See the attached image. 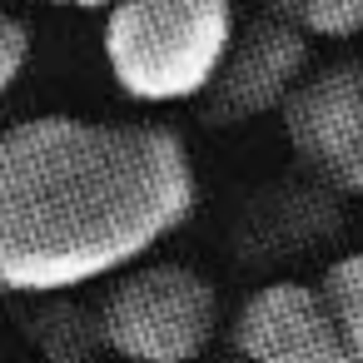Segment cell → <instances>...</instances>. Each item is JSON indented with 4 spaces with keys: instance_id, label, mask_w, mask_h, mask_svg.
<instances>
[{
    "instance_id": "obj_1",
    "label": "cell",
    "mask_w": 363,
    "mask_h": 363,
    "mask_svg": "<svg viewBox=\"0 0 363 363\" xmlns=\"http://www.w3.org/2000/svg\"><path fill=\"white\" fill-rule=\"evenodd\" d=\"M189 145L164 125L35 115L0 130V289L70 294L135 269L194 214Z\"/></svg>"
},
{
    "instance_id": "obj_2",
    "label": "cell",
    "mask_w": 363,
    "mask_h": 363,
    "mask_svg": "<svg viewBox=\"0 0 363 363\" xmlns=\"http://www.w3.org/2000/svg\"><path fill=\"white\" fill-rule=\"evenodd\" d=\"M234 30V0H115L105 11V65L140 105L204 100Z\"/></svg>"
},
{
    "instance_id": "obj_3",
    "label": "cell",
    "mask_w": 363,
    "mask_h": 363,
    "mask_svg": "<svg viewBox=\"0 0 363 363\" xmlns=\"http://www.w3.org/2000/svg\"><path fill=\"white\" fill-rule=\"evenodd\" d=\"M100 333L130 363H194L219 333V294L189 264H135L110 284Z\"/></svg>"
},
{
    "instance_id": "obj_4",
    "label": "cell",
    "mask_w": 363,
    "mask_h": 363,
    "mask_svg": "<svg viewBox=\"0 0 363 363\" xmlns=\"http://www.w3.org/2000/svg\"><path fill=\"white\" fill-rule=\"evenodd\" d=\"M284 135L318 179L363 199V65L338 60L308 70L284 105Z\"/></svg>"
},
{
    "instance_id": "obj_5",
    "label": "cell",
    "mask_w": 363,
    "mask_h": 363,
    "mask_svg": "<svg viewBox=\"0 0 363 363\" xmlns=\"http://www.w3.org/2000/svg\"><path fill=\"white\" fill-rule=\"evenodd\" d=\"M303 80H308V40L294 26L259 16L244 30H234V45L204 95V105L219 125L259 120V115L284 110Z\"/></svg>"
},
{
    "instance_id": "obj_6",
    "label": "cell",
    "mask_w": 363,
    "mask_h": 363,
    "mask_svg": "<svg viewBox=\"0 0 363 363\" xmlns=\"http://www.w3.org/2000/svg\"><path fill=\"white\" fill-rule=\"evenodd\" d=\"M229 343L244 363H353L323 294L313 284H264L234 313Z\"/></svg>"
},
{
    "instance_id": "obj_7",
    "label": "cell",
    "mask_w": 363,
    "mask_h": 363,
    "mask_svg": "<svg viewBox=\"0 0 363 363\" xmlns=\"http://www.w3.org/2000/svg\"><path fill=\"white\" fill-rule=\"evenodd\" d=\"M269 16L294 26L303 40H353V35H363V0H269Z\"/></svg>"
},
{
    "instance_id": "obj_8",
    "label": "cell",
    "mask_w": 363,
    "mask_h": 363,
    "mask_svg": "<svg viewBox=\"0 0 363 363\" xmlns=\"http://www.w3.org/2000/svg\"><path fill=\"white\" fill-rule=\"evenodd\" d=\"M318 294H323V303H328V313H333V323H338L353 363H363V249L333 259L323 269Z\"/></svg>"
},
{
    "instance_id": "obj_9",
    "label": "cell",
    "mask_w": 363,
    "mask_h": 363,
    "mask_svg": "<svg viewBox=\"0 0 363 363\" xmlns=\"http://www.w3.org/2000/svg\"><path fill=\"white\" fill-rule=\"evenodd\" d=\"M30 65V26L11 11H0V95H6Z\"/></svg>"
},
{
    "instance_id": "obj_10",
    "label": "cell",
    "mask_w": 363,
    "mask_h": 363,
    "mask_svg": "<svg viewBox=\"0 0 363 363\" xmlns=\"http://www.w3.org/2000/svg\"><path fill=\"white\" fill-rule=\"evenodd\" d=\"M40 6H65V11H110L115 0H40Z\"/></svg>"
},
{
    "instance_id": "obj_11",
    "label": "cell",
    "mask_w": 363,
    "mask_h": 363,
    "mask_svg": "<svg viewBox=\"0 0 363 363\" xmlns=\"http://www.w3.org/2000/svg\"><path fill=\"white\" fill-rule=\"evenodd\" d=\"M229 363H244V358H239V353H234V358H229Z\"/></svg>"
},
{
    "instance_id": "obj_12",
    "label": "cell",
    "mask_w": 363,
    "mask_h": 363,
    "mask_svg": "<svg viewBox=\"0 0 363 363\" xmlns=\"http://www.w3.org/2000/svg\"><path fill=\"white\" fill-rule=\"evenodd\" d=\"M0 130H6V120H0Z\"/></svg>"
}]
</instances>
